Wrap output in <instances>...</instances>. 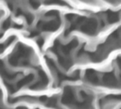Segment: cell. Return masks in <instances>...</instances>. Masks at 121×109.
Segmentation results:
<instances>
[{
  "label": "cell",
  "mask_w": 121,
  "mask_h": 109,
  "mask_svg": "<svg viewBox=\"0 0 121 109\" xmlns=\"http://www.w3.org/2000/svg\"><path fill=\"white\" fill-rule=\"evenodd\" d=\"M102 83L105 86H108V87H111V88L120 87V81L117 79V77H115V75L112 71L106 72V73L103 74Z\"/></svg>",
  "instance_id": "cell-2"
},
{
  "label": "cell",
  "mask_w": 121,
  "mask_h": 109,
  "mask_svg": "<svg viewBox=\"0 0 121 109\" xmlns=\"http://www.w3.org/2000/svg\"><path fill=\"white\" fill-rule=\"evenodd\" d=\"M61 102L66 105L76 103V93L72 86H65L61 98Z\"/></svg>",
  "instance_id": "cell-3"
},
{
  "label": "cell",
  "mask_w": 121,
  "mask_h": 109,
  "mask_svg": "<svg viewBox=\"0 0 121 109\" xmlns=\"http://www.w3.org/2000/svg\"><path fill=\"white\" fill-rule=\"evenodd\" d=\"M116 63H117V65H118L119 69L121 70V56H119V57L117 58V60H116Z\"/></svg>",
  "instance_id": "cell-12"
},
{
  "label": "cell",
  "mask_w": 121,
  "mask_h": 109,
  "mask_svg": "<svg viewBox=\"0 0 121 109\" xmlns=\"http://www.w3.org/2000/svg\"><path fill=\"white\" fill-rule=\"evenodd\" d=\"M84 79L86 82H88L89 84H92L94 86H97L99 84V76L98 73L92 69H88L85 71L84 74Z\"/></svg>",
  "instance_id": "cell-4"
},
{
  "label": "cell",
  "mask_w": 121,
  "mask_h": 109,
  "mask_svg": "<svg viewBox=\"0 0 121 109\" xmlns=\"http://www.w3.org/2000/svg\"><path fill=\"white\" fill-rule=\"evenodd\" d=\"M78 45V39H72L68 44L65 45H60V50L64 54V55H68L75 48H77Z\"/></svg>",
  "instance_id": "cell-5"
},
{
  "label": "cell",
  "mask_w": 121,
  "mask_h": 109,
  "mask_svg": "<svg viewBox=\"0 0 121 109\" xmlns=\"http://www.w3.org/2000/svg\"><path fill=\"white\" fill-rule=\"evenodd\" d=\"M46 4L49 5H58V6H67L63 0H46Z\"/></svg>",
  "instance_id": "cell-9"
},
{
  "label": "cell",
  "mask_w": 121,
  "mask_h": 109,
  "mask_svg": "<svg viewBox=\"0 0 121 109\" xmlns=\"http://www.w3.org/2000/svg\"><path fill=\"white\" fill-rule=\"evenodd\" d=\"M79 30L88 35V36H95L97 33V29H98V22L95 19V18H83L82 21L80 22L79 25Z\"/></svg>",
  "instance_id": "cell-1"
},
{
  "label": "cell",
  "mask_w": 121,
  "mask_h": 109,
  "mask_svg": "<svg viewBox=\"0 0 121 109\" xmlns=\"http://www.w3.org/2000/svg\"><path fill=\"white\" fill-rule=\"evenodd\" d=\"M60 21L59 18H55L52 21H49L47 23H44L43 24V29L45 31H55L60 27Z\"/></svg>",
  "instance_id": "cell-6"
},
{
  "label": "cell",
  "mask_w": 121,
  "mask_h": 109,
  "mask_svg": "<svg viewBox=\"0 0 121 109\" xmlns=\"http://www.w3.org/2000/svg\"><path fill=\"white\" fill-rule=\"evenodd\" d=\"M106 20L108 23H115L119 21V14L118 12L114 11H107L106 12Z\"/></svg>",
  "instance_id": "cell-7"
},
{
  "label": "cell",
  "mask_w": 121,
  "mask_h": 109,
  "mask_svg": "<svg viewBox=\"0 0 121 109\" xmlns=\"http://www.w3.org/2000/svg\"><path fill=\"white\" fill-rule=\"evenodd\" d=\"M29 1H30L31 6H32L34 8H36L39 7V1H38V0H29Z\"/></svg>",
  "instance_id": "cell-11"
},
{
  "label": "cell",
  "mask_w": 121,
  "mask_h": 109,
  "mask_svg": "<svg viewBox=\"0 0 121 109\" xmlns=\"http://www.w3.org/2000/svg\"><path fill=\"white\" fill-rule=\"evenodd\" d=\"M59 62H60V65L65 70H68L72 65V60L70 58H68L66 55L60 56L59 57Z\"/></svg>",
  "instance_id": "cell-8"
},
{
  "label": "cell",
  "mask_w": 121,
  "mask_h": 109,
  "mask_svg": "<svg viewBox=\"0 0 121 109\" xmlns=\"http://www.w3.org/2000/svg\"><path fill=\"white\" fill-rule=\"evenodd\" d=\"M107 99H111L112 101H121V94H117V95H110L109 97H107Z\"/></svg>",
  "instance_id": "cell-10"
}]
</instances>
